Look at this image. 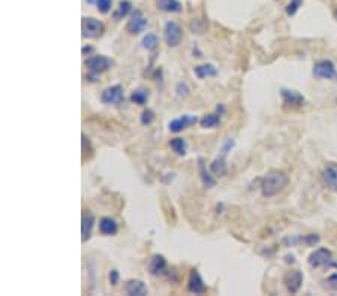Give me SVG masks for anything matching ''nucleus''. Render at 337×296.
Instances as JSON below:
<instances>
[{
	"mask_svg": "<svg viewBox=\"0 0 337 296\" xmlns=\"http://www.w3.org/2000/svg\"><path fill=\"white\" fill-rule=\"evenodd\" d=\"M288 184V177L285 172L278 171V169H272L261 181V192L262 196L266 198H272L274 195H278L279 192H282Z\"/></svg>",
	"mask_w": 337,
	"mask_h": 296,
	"instance_id": "nucleus-1",
	"label": "nucleus"
},
{
	"mask_svg": "<svg viewBox=\"0 0 337 296\" xmlns=\"http://www.w3.org/2000/svg\"><path fill=\"white\" fill-rule=\"evenodd\" d=\"M81 30H82V36L88 37V39H96L99 36L104 34L105 31V25L102 21L93 18V16H84L82 22H81Z\"/></svg>",
	"mask_w": 337,
	"mask_h": 296,
	"instance_id": "nucleus-2",
	"label": "nucleus"
},
{
	"mask_svg": "<svg viewBox=\"0 0 337 296\" xmlns=\"http://www.w3.org/2000/svg\"><path fill=\"white\" fill-rule=\"evenodd\" d=\"M164 39L168 46H177L183 40V30L178 22L176 21H168L164 25Z\"/></svg>",
	"mask_w": 337,
	"mask_h": 296,
	"instance_id": "nucleus-3",
	"label": "nucleus"
},
{
	"mask_svg": "<svg viewBox=\"0 0 337 296\" xmlns=\"http://www.w3.org/2000/svg\"><path fill=\"white\" fill-rule=\"evenodd\" d=\"M147 25H148V19L142 15V12L140 9H135V10H132L130 19L126 24V30L130 34H140L147 28Z\"/></svg>",
	"mask_w": 337,
	"mask_h": 296,
	"instance_id": "nucleus-4",
	"label": "nucleus"
},
{
	"mask_svg": "<svg viewBox=\"0 0 337 296\" xmlns=\"http://www.w3.org/2000/svg\"><path fill=\"white\" fill-rule=\"evenodd\" d=\"M314 75L320 79H334L337 78V70L332 60H321L314 66Z\"/></svg>",
	"mask_w": 337,
	"mask_h": 296,
	"instance_id": "nucleus-5",
	"label": "nucleus"
},
{
	"mask_svg": "<svg viewBox=\"0 0 337 296\" xmlns=\"http://www.w3.org/2000/svg\"><path fill=\"white\" fill-rule=\"evenodd\" d=\"M112 64H114V61L111 58H108L106 55H93V57L86 60L87 69L93 73H98V75L108 70Z\"/></svg>",
	"mask_w": 337,
	"mask_h": 296,
	"instance_id": "nucleus-6",
	"label": "nucleus"
},
{
	"mask_svg": "<svg viewBox=\"0 0 337 296\" xmlns=\"http://www.w3.org/2000/svg\"><path fill=\"white\" fill-rule=\"evenodd\" d=\"M100 100L106 105H120L124 100V91L122 85H111L100 94Z\"/></svg>",
	"mask_w": 337,
	"mask_h": 296,
	"instance_id": "nucleus-7",
	"label": "nucleus"
},
{
	"mask_svg": "<svg viewBox=\"0 0 337 296\" xmlns=\"http://www.w3.org/2000/svg\"><path fill=\"white\" fill-rule=\"evenodd\" d=\"M321 180H322V184L332 190V192H336L337 193V163H328L322 172H321Z\"/></svg>",
	"mask_w": 337,
	"mask_h": 296,
	"instance_id": "nucleus-8",
	"label": "nucleus"
},
{
	"mask_svg": "<svg viewBox=\"0 0 337 296\" xmlns=\"http://www.w3.org/2000/svg\"><path fill=\"white\" fill-rule=\"evenodd\" d=\"M330 262H332V253H330V250H327L324 247L315 250L309 256V265L312 268H321V267L330 265Z\"/></svg>",
	"mask_w": 337,
	"mask_h": 296,
	"instance_id": "nucleus-9",
	"label": "nucleus"
},
{
	"mask_svg": "<svg viewBox=\"0 0 337 296\" xmlns=\"http://www.w3.org/2000/svg\"><path fill=\"white\" fill-rule=\"evenodd\" d=\"M284 283L288 289V292L291 294H297L302 288V283H303V274L302 271H290L285 274L284 277Z\"/></svg>",
	"mask_w": 337,
	"mask_h": 296,
	"instance_id": "nucleus-10",
	"label": "nucleus"
},
{
	"mask_svg": "<svg viewBox=\"0 0 337 296\" xmlns=\"http://www.w3.org/2000/svg\"><path fill=\"white\" fill-rule=\"evenodd\" d=\"M188 291L195 294V295H201V294H206L207 292V288L200 276V273L196 270H192L190 271V276H189V280H188Z\"/></svg>",
	"mask_w": 337,
	"mask_h": 296,
	"instance_id": "nucleus-11",
	"label": "nucleus"
},
{
	"mask_svg": "<svg viewBox=\"0 0 337 296\" xmlns=\"http://www.w3.org/2000/svg\"><path fill=\"white\" fill-rule=\"evenodd\" d=\"M196 121H198V118L195 115H183V117H178V118H176L170 123V130L174 132V133H178V132L188 129L189 126L195 124Z\"/></svg>",
	"mask_w": 337,
	"mask_h": 296,
	"instance_id": "nucleus-12",
	"label": "nucleus"
},
{
	"mask_svg": "<svg viewBox=\"0 0 337 296\" xmlns=\"http://www.w3.org/2000/svg\"><path fill=\"white\" fill-rule=\"evenodd\" d=\"M280 94H282V99H284V103L285 105L302 106L304 103V97L298 91H296V90H286V88H284L280 91Z\"/></svg>",
	"mask_w": 337,
	"mask_h": 296,
	"instance_id": "nucleus-13",
	"label": "nucleus"
},
{
	"mask_svg": "<svg viewBox=\"0 0 337 296\" xmlns=\"http://www.w3.org/2000/svg\"><path fill=\"white\" fill-rule=\"evenodd\" d=\"M156 7L162 12H170V13H178L183 10V4L178 0H154Z\"/></svg>",
	"mask_w": 337,
	"mask_h": 296,
	"instance_id": "nucleus-14",
	"label": "nucleus"
},
{
	"mask_svg": "<svg viewBox=\"0 0 337 296\" xmlns=\"http://www.w3.org/2000/svg\"><path fill=\"white\" fill-rule=\"evenodd\" d=\"M94 226V216L92 213H87L82 216V223H81V240L82 243H86L87 240H90L92 237V231Z\"/></svg>",
	"mask_w": 337,
	"mask_h": 296,
	"instance_id": "nucleus-15",
	"label": "nucleus"
},
{
	"mask_svg": "<svg viewBox=\"0 0 337 296\" xmlns=\"http://www.w3.org/2000/svg\"><path fill=\"white\" fill-rule=\"evenodd\" d=\"M126 294L130 296H146L148 294V289L141 280H130L126 285Z\"/></svg>",
	"mask_w": 337,
	"mask_h": 296,
	"instance_id": "nucleus-16",
	"label": "nucleus"
},
{
	"mask_svg": "<svg viewBox=\"0 0 337 296\" xmlns=\"http://www.w3.org/2000/svg\"><path fill=\"white\" fill-rule=\"evenodd\" d=\"M99 231L102 235H106V237H111V235H116L117 231H118V226L117 223L110 219V217H102L100 222H99Z\"/></svg>",
	"mask_w": 337,
	"mask_h": 296,
	"instance_id": "nucleus-17",
	"label": "nucleus"
},
{
	"mask_svg": "<svg viewBox=\"0 0 337 296\" xmlns=\"http://www.w3.org/2000/svg\"><path fill=\"white\" fill-rule=\"evenodd\" d=\"M165 268H166V261L160 255H154L148 262V270H150V274H153V276H158V274L164 273Z\"/></svg>",
	"mask_w": 337,
	"mask_h": 296,
	"instance_id": "nucleus-18",
	"label": "nucleus"
},
{
	"mask_svg": "<svg viewBox=\"0 0 337 296\" xmlns=\"http://www.w3.org/2000/svg\"><path fill=\"white\" fill-rule=\"evenodd\" d=\"M198 171H200L201 181H202V184H204L207 189H212V187H214V186H216V180H214V178L210 175V172L207 171L206 163H204V160H202V159H200V160H198Z\"/></svg>",
	"mask_w": 337,
	"mask_h": 296,
	"instance_id": "nucleus-19",
	"label": "nucleus"
},
{
	"mask_svg": "<svg viewBox=\"0 0 337 296\" xmlns=\"http://www.w3.org/2000/svg\"><path fill=\"white\" fill-rule=\"evenodd\" d=\"M132 3L129 0H120L118 1V7L112 12V18L116 21H120L123 18H126L130 12H132Z\"/></svg>",
	"mask_w": 337,
	"mask_h": 296,
	"instance_id": "nucleus-20",
	"label": "nucleus"
},
{
	"mask_svg": "<svg viewBox=\"0 0 337 296\" xmlns=\"http://www.w3.org/2000/svg\"><path fill=\"white\" fill-rule=\"evenodd\" d=\"M194 72L195 75L202 79V78H207V76H216L218 75V70L213 64L207 63V64H200V66H195L194 67Z\"/></svg>",
	"mask_w": 337,
	"mask_h": 296,
	"instance_id": "nucleus-21",
	"label": "nucleus"
},
{
	"mask_svg": "<svg viewBox=\"0 0 337 296\" xmlns=\"http://www.w3.org/2000/svg\"><path fill=\"white\" fill-rule=\"evenodd\" d=\"M210 169H212V172H213L214 175H219V177L226 175V174H228V165H226L225 157L220 156V157L214 159L213 163H212V166H210Z\"/></svg>",
	"mask_w": 337,
	"mask_h": 296,
	"instance_id": "nucleus-22",
	"label": "nucleus"
},
{
	"mask_svg": "<svg viewBox=\"0 0 337 296\" xmlns=\"http://www.w3.org/2000/svg\"><path fill=\"white\" fill-rule=\"evenodd\" d=\"M148 97H150V91L147 88H138L130 94L132 103H136V105H146Z\"/></svg>",
	"mask_w": 337,
	"mask_h": 296,
	"instance_id": "nucleus-23",
	"label": "nucleus"
},
{
	"mask_svg": "<svg viewBox=\"0 0 337 296\" xmlns=\"http://www.w3.org/2000/svg\"><path fill=\"white\" fill-rule=\"evenodd\" d=\"M219 123H220V114H207V115H204V117L200 120V124H201V127H204V129L216 127Z\"/></svg>",
	"mask_w": 337,
	"mask_h": 296,
	"instance_id": "nucleus-24",
	"label": "nucleus"
},
{
	"mask_svg": "<svg viewBox=\"0 0 337 296\" xmlns=\"http://www.w3.org/2000/svg\"><path fill=\"white\" fill-rule=\"evenodd\" d=\"M170 145H171L172 151L176 154H178V156H184L188 153V142L183 138H174V139H171Z\"/></svg>",
	"mask_w": 337,
	"mask_h": 296,
	"instance_id": "nucleus-25",
	"label": "nucleus"
},
{
	"mask_svg": "<svg viewBox=\"0 0 337 296\" xmlns=\"http://www.w3.org/2000/svg\"><path fill=\"white\" fill-rule=\"evenodd\" d=\"M158 45H159V39H158V36H156V34L148 33L147 36H144V39H142V46H144L146 49L153 51V49H156V48H158Z\"/></svg>",
	"mask_w": 337,
	"mask_h": 296,
	"instance_id": "nucleus-26",
	"label": "nucleus"
},
{
	"mask_svg": "<svg viewBox=\"0 0 337 296\" xmlns=\"http://www.w3.org/2000/svg\"><path fill=\"white\" fill-rule=\"evenodd\" d=\"M96 7L100 13H108L112 7V0H98Z\"/></svg>",
	"mask_w": 337,
	"mask_h": 296,
	"instance_id": "nucleus-27",
	"label": "nucleus"
},
{
	"mask_svg": "<svg viewBox=\"0 0 337 296\" xmlns=\"http://www.w3.org/2000/svg\"><path fill=\"white\" fill-rule=\"evenodd\" d=\"M302 4H303V0H291V1L288 3V6H286V13H288L290 16L296 15L297 10L302 7Z\"/></svg>",
	"mask_w": 337,
	"mask_h": 296,
	"instance_id": "nucleus-28",
	"label": "nucleus"
},
{
	"mask_svg": "<svg viewBox=\"0 0 337 296\" xmlns=\"http://www.w3.org/2000/svg\"><path fill=\"white\" fill-rule=\"evenodd\" d=\"M153 120H154V112H153L152 109H146V111L141 114V117H140V121H141L142 126H148Z\"/></svg>",
	"mask_w": 337,
	"mask_h": 296,
	"instance_id": "nucleus-29",
	"label": "nucleus"
},
{
	"mask_svg": "<svg viewBox=\"0 0 337 296\" xmlns=\"http://www.w3.org/2000/svg\"><path fill=\"white\" fill-rule=\"evenodd\" d=\"M234 145H236V141L232 139V138H228L225 142H224V145H222V148H220V156H226L232 148H234Z\"/></svg>",
	"mask_w": 337,
	"mask_h": 296,
	"instance_id": "nucleus-30",
	"label": "nucleus"
},
{
	"mask_svg": "<svg viewBox=\"0 0 337 296\" xmlns=\"http://www.w3.org/2000/svg\"><path fill=\"white\" fill-rule=\"evenodd\" d=\"M326 289L328 291H337V274H333L326 282Z\"/></svg>",
	"mask_w": 337,
	"mask_h": 296,
	"instance_id": "nucleus-31",
	"label": "nucleus"
},
{
	"mask_svg": "<svg viewBox=\"0 0 337 296\" xmlns=\"http://www.w3.org/2000/svg\"><path fill=\"white\" fill-rule=\"evenodd\" d=\"M110 283H111L112 286H116V285L118 283V271H117V270H112V271L110 273Z\"/></svg>",
	"mask_w": 337,
	"mask_h": 296,
	"instance_id": "nucleus-32",
	"label": "nucleus"
},
{
	"mask_svg": "<svg viewBox=\"0 0 337 296\" xmlns=\"http://www.w3.org/2000/svg\"><path fill=\"white\" fill-rule=\"evenodd\" d=\"M320 241V237H316V235H308L306 238H304V243L308 244V246H314V244H316Z\"/></svg>",
	"mask_w": 337,
	"mask_h": 296,
	"instance_id": "nucleus-33",
	"label": "nucleus"
},
{
	"mask_svg": "<svg viewBox=\"0 0 337 296\" xmlns=\"http://www.w3.org/2000/svg\"><path fill=\"white\" fill-rule=\"evenodd\" d=\"M93 51V48L92 46H84L82 48V54H86V52H92Z\"/></svg>",
	"mask_w": 337,
	"mask_h": 296,
	"instance_id": "nucleus-34",
	"label": "nucleus"
},
{
	"mask_svg": "<svg viewBox=\"0 0 337 296\" xmlns=\"http://www.w3.org/2000/svg\"><path fill=\"white\" fill-rule=\"evenodd\" d=\"M86 1H87V3H90V4H92V3H94V4H96V1H98V0H86Z\"/></svg>",
	"mask_w": 337,
	"mask_h": 296,
	"instance_id": "nucleus-35",
	"label": "nucleus"
},
{
	"mask_svg": "<svg viewBox=\"0 0 337 296\" xmlns=\"http://www.w3.org/2000/svg\"><path fill=\"white\" fill-rule=\"evenodd\" d=\"M333 16H334V18H336V19H337V7H336V9H334V12H333Z\"/></svg>",
	"mask_w": 337,
	"mask_h": 296,
	"instance_id": "nucleus-36",
	"label": "nucleus"
},
{
	"mask_svg": "<svg viewBox=\"0 0 337 296\" xmlns=\"http://www.w3.org/2000/svg\"><path fill=\"white\" fill-rule=\"evenodd\" d=\"M336 102H337V100H336Z\"/></svg>",
	"mask_w": 337,
	"mask_h": 296,
	"instance_id": "nucleus-37",
	"label": "nucleus"
}]
</instances>
